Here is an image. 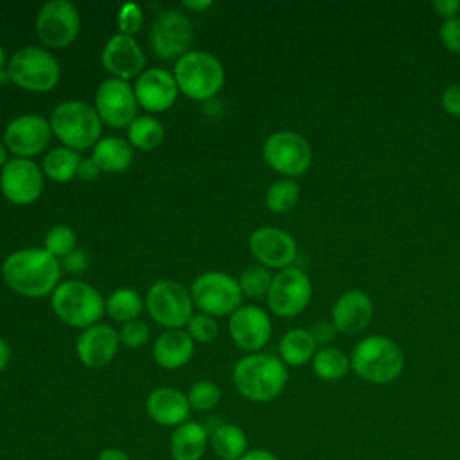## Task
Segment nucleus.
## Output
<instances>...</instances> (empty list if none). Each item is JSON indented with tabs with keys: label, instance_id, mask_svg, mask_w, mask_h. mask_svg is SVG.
Instances as JSON below:
<instances>
[{
	"label": "nucleus",
	"instance_id": "nucleus-20",
	"mask_svg": "<svg viewBox=\"0 0 460 460\" xmlns=\"http://www.w3.org/2000/svg\"><path fill=\"white\" fill-rule=\"evenodd\" d=\"M137 102L153 113L169 110L178 97V84L171 72L164 68H147L137 77L133 86Z\"/></svg>",
	"mask_w": 460,
	"mask_h": 460
},
{
	"label": "nucleus",
	"instance_id": "nucleus-14",
	"mask_svg": "<svg viewBox=\"0 0 460 460\" xmlns=\"http://www.w3.org/2000/svg\"><path fill=\"white\" fill-rule=\"evenodd\" d=\"M137 95L128 81L108 77L95 92V111L111 128H124L137 119Z\"/></svg>",
	"mask_w": 460,
	"mask_h": 460
},
{
	"label": "nucleus",
	"instance_id": "nucleus-34",
	"mask_svg": "<svg viewBox=\"0 0 460 460\" xmlns=\"http://www.w3.org/2000/svg\"><path fill=\"white\" fill-rule=\"evenodd\" d=\"M271 280H273V277L270 275L266 266L253 264V266L244 268V271L241 273V279H239V286H241L243 295L259 298L262 295H268Z\"/></svg>",
	"mask_w": 460,
	"mask_h": 460
},
{
	"label": "nucleus",
	"instance_id": "nucleus-32",
	"mask_svg": "<svg viewBox=\"0 0 460 460\" xmlns=\"http://www.w3.org/2000/svg\"><path fill=\"white\" fill-rule=\"evenodd\" d=\"M313 370L323 381H338L341 379L349 367L350 359L345 356L343 350L336 347H325L313 356Z\"/></svg>",
	"mask_w": 460,
	"mask_h": 460
},
{
	"label": "nucleus",
	"instance_id": "nucleus-36",
	"mask_svg": "<svg viewBox=\"0 0 460 460\" xmlns=\"http://www.w3.org/2000/svg\"><path fill=\"white\" fill-rule=\"evenodd\" d=\"M189 404L196 411H210L221 401V390L214 381H198L189 388Z\"/></svg>",
	"mask_w": 460,
	"mask_h": 460
},
{
	"label": "nucleus",
	"instance_id": "nucleus-51",
	"mask_svg": "<svg viewBox=\"0 0 460 460\" xmlns=\"http://www.w3.org/2000/svg\"><path fill=\"white\" fill-rule=\"evenodd\" d=\"M5 52H4V49H2V45H0V72H2V68L5 66Z\"/></svg>",
	"mask_w": 460,
	"mask_h": 460
},
{
	"label": "nucleus",
	"instance_id": "nucleus-3",
	"mask_svg": "<svg viewBox=\"0 0 460 460\" xmlns=\"http://www.w3.org/2000/svg\"><path fill=\"white\" fill-rule=\"evenodd\" d=\"M350 367L354 372L376 385L395 381L404 367V356L399 345L386 336H367L352 350Z\"/></svg>",
	"mask_w": 460,
	"mask_h": 460
},
{
	"label": "nucleus",
	"instance_id": "nucleus-26",
	"mask_svg": "<svg viewBox=\"0 0 460 460\" xmlns=\"http://www.w3.org/2000/svg\"><path fill=\"white\" fill-rule=\"evenodd\" d=\"M92 158L101 171L120 172L133 162V146L120 137H106L93 146Z\"/></svg>",
	"mask_w": 460,
	"mask_h": 460
},
{
	"label": "nucleus",
	"instance_id": "nucleus-25",
	"mask_svg": "<svg viewBox=\"0 0 460 460\" xmlns=\"http://www.w3.org/2000/svg\"><path fill=\"white\" fill-rule=\"evenodd\" d=\"M208 429L196 420H187L174 428L169 451L172 460H201L208 447Z\"/></svg>",
	"mask_w": 460,
	"mask_h": 460
},
{
	"label": "nucleus",
	"instance_id": "nucleus-27",
	"mask_svg": "<svg viewBox=\"0 0 460 460\" xmlns=\"http://www.w3.org/2000/svg\"><path fill=\"white\" fill-rule=\"evenodd\" d=\"M208 446L221 460H239L248 451L246 433L237 424H219L212 429Z\"/></svg>",
	"mask_w": 460,
	"mask_h": 460
},
{
	"label": "nucleus",
	"instance_id": "nucleus-45",
	"mask_svg": "<svg viewBox=\"0 0 460 460\" xmlns=\"http://www.w3.org/2000/svg\"><path fill=\"white\" fill-rule=\"evenodd\" d=\"M99 172H101V169H99V165L95 164V160L90 156V158H84V160H81V164H79V169H77V176L81 178V180H93V178H97L99 176Z\"/></svg>",
	"mask_w": 460,
	"mask_h": 460
},
{
	"label": "nucleus",
	"instance_id": "nucleus-12",
	"mask_svg": "<svg viewBox=\"0 0 460 460\" xmlns=\"http://www.w3.org/2000/svg\"><path fill=\"white\" fill-rule=\"evenodd\" d=\"M311 280L309 277L295 266L280 270L268 289V305L277 316L291 318L302 313L311 300Z\"/></svg>",
	"mask_w": 460,
	"mask_h": 460
},
{
	"label": "nucleus",
	"instance_id": "nucleus-2",
	"mask_svg": "<svg viewBox=\"0 0 460 460\" xmlns=\"http://www.w3.org/2000/svg\"><path fill=\"white\" fill-rule=\"evenodd\" d=\"M235 390L248 401L270 402L277 399L288 383V370L282 359L271 354H248L232 370Z\"/></svg>",
	"mask_w": 460,
	"mask_h": 460
},
{
	"label": "nucleus",
	"instance_id": "nucleus-42",
	"mask_svg": "<svg viewBox=\"0 0 460 460\" xmlns=\"http://www.w3.org/2000/svg\"><path fill=\"white\" fill-rule=\"evenodd\" d=\"M440 104L451 115L460 117V83H453L442 92Z\"/></svg>",
	"mask_w": 460,
	"mask_h": 460
},
{
	"label": "nucleus",
	"instance_id": "nucleus-9",
	"mask_svg": "<svg viewBox=\"0 0 460 460\" xmlns=\"http://www.w3.org/2000/svg\"><path fill=\"white\" fill-rule=\"evenodd\" d=\"M151 318L167 329H181L192 318V296L183 284L176 280L155 282L144 300Z\"/></svg>",
	"mask_w": 460,
	"mask_h": 460
},
{
	"label": "nucleus",
	"instance_id": "nucleus-49",
	"mask_svg": "<svg viewBox=\"0 0 460 460\" xmlns=\"http://www.w3.org/2000/svg\"><path fill=\"white\" fill-rule=\"evenodd\" d=\"M185 5H187L189 9H196V11H199V9L208 7V5H210V2H185Z\"/></svg>",
	"mask_w": 460,
	"mask_h": 460
},
{
	"label": "nucleus",
	"instance_id": "nucleus-38",
	"mask_svg": "<svg viewBox=\"0 0 460 460\" xmlns=\"http://www.w3.org/2000/svg\"><path fill=\"white\" fill-rule=\"evenodd\" d=\"M142 23H144V13H142L140 5L133 4V2L120 5L119 14H117V27H119L120 34L133 36L142 29Z\"/></svg>",
	"mask_w": 460,
	"mask_h": 460
},
{
	"label": "nucleus",
	"instance_id": "nucleus-31",
	"mask_svg": "<svg viewBox=\"0 0 460 460\" xmlns=\"http://www.w3.org/2000/svg\"><path fill=\"white\" fill-rule=\"evenodd\" d=\"M144 307V300L140 295L131 288H119L115 289L106 300L108 314L117 322H131L140 316Z\"/></svg>",
	"mask_w": 460,
	"mask_h": 460
},
{
	"label": "nucleus",
	"instance_id": "nucleus-30",
	"mask_svg": "<svg viewBox=\"0 0 460 460\" xmlns=\"http://www.w3.org/2000/svg\"><path fill=\"white\" fill-rule=\"evenodd\" d=\"M128 137H129V144L133 147L151 151V149H156L164 142L165 129L158 119H155L151 115H142V117H137L129 124Z\"/></svg>",
	"mask_w": 460,
	"mask_h": 460
},
{
	"label": "nucleus",
	"instance_id": "nucleus-46",
	"mask_svg": "<svg viewBox=\"0 0 460 460\" xmlns=\"http://www.w3.org/2000/svg\"><path fill=\"white\" fill-rule=\"evenodd\" d=\"M239 460H279L271 451L257 447V449H248Z\"/></svg>",
	"mask_w": 460,
	"mask_h": 460
},
{
	"label": "nucleus",
	"instance_id": "nucleus-41",
	"mask_svg": "<svg viewBox=\"0 0 460 460\" xmlns=\"http://www.w3.org/2000/svg\"><path fill=\"white\" fill-rule=\"evenodd\" d=\"M88 264H90V257L84 250H74L66 257H63V268L72 275L84 273L88 270Z\"/></svg>",
	"mask_w": 460,
	"mask_h": 460
},
{
	"label": "nucleus",
	"instance_id": "nucleus-35",
	"mask_svg": "<svg viewBox=\"0 0 460 460\" xmlns=\"http://www.w3.org/2000/svg\"><path fill=\"white\" fill-rule=\"evenodd\" d=\"M75 232L66 226V225H56L52 228L47 230L45 237H43V248L54 255L56 259L58 257H66L70 252L75 250Z\"/></svg>",
	"mask_w": 460,
	"mask_h": 460
},
{
	"label": "nucleus",
	"instance_id": "nucleus-8",
	"mask_svg": "<svg viewBox=\"0 0 460 460\" xmlns=\"http://www.w3.org/2000/svg\"><path fill=\"white\" fill-rule=\"evenodd\" d=\"M192 302L208 316L232 314L241 307L243 291L239 280L223 271H205L190 286Z\"/></svg>",
	"mask_w": 460,
	"mask_h": 460
},
{
	"label": "nucleus",
	"instance_id": "nucleus-4",
	"mask_svg": "<svg viewBox=\"0 0 460 460\" xmlns=\"http://www.w3.org/2000/svg\"><path fill=\"white\" fill-rule=\"evenodd\" d=\"M50 305L63 323L77 329L95 325L106 311V302L101 293L83 280H65L58 284L52 291Z\"/></svg>",
	"mask_w": 460,
	"mask_h": 460
},
{
	"label": "nucleus",
	"instance_id": "nucleus-6",
	"mask_svg": "<svg viewBox=\"0 0 460 460\" xmlns=\"http://www.w3.org/2000/svg\"><path fill=\"white\" fill-rule=\"evenodd\" d=\"M178 90L194 101L212 99L225 83L221 61L205 50H189L174 65Z\"/></svg>",
	"mask_w": 460,
	"mask_h": 460
},
{
	"label": "nucleus",
	"instance_id": "nucleus-47",
	"mask_svg": "<svg viewBox=\"0 0 460 460\" xmlns=\"http://www.w3.org/2000/svg\"><path fill=\"white\" fill-rule=\"evenodd\" d=\"M97 460H129V456L119 447H106L99 453Z\"/></svg>",
	"mask_w": 460,
	"mask_h": 460
},
{
	"label": "nucleus",
	"instance_id": "nucleus-28",
	"mask_svg": "<svg viewBox=\"0 0 460 460\" xmlns=\"http://www.w3.org/2000/svg\"><path fill=\"white\" fill-rule=\"evenodd\" d=\"M314 347H316V343L307 329H300V327L291 329L282 336V340L279 343L280 359L284 365L300 367V365L307 363L309 359H313Z\"/></svg>",
	"mask_w": 460,
	"mask_h": 460
},
{
	"label": "nucleus",
	"instance_id": "nucleus-48",
	"mask_svg": "<svg viewBox=\"0 0 460 460\" xmlns=\"http://www.w3.org/2000/svg\"><path fill=\"white\" fill-rule=\"evenodd\" d=\"M11 359V349L7 345V341L4 338H0V370H4L7 367Z\"/></svg>",
	"mask_w": 460,
	"mask_h": 460
},
{
	"label": "nucleus",
	"instance_id": "nucleus-15",
	"mask_svg": "<svg viewBox=\"0 0 460 460\" xmlns=\"http://www.w3.org/2000/svg\"><path fill=\"white\" fill-rule=\"evenodd\" d=\"M0 189L7 201L31 205L43 190V171L31 158H11L2 167Z\"/></svg>",
	"mask_w": 460,
	"mask_h": 460
},
{
	"label": "nucleus",
	"instance_id": "nucleus-13",
	"mask_svg": "<svg viewBox=\"0 0 460 460\" xmlns=\"http://www.w3.org/2000/svg\"><path fill=\"white\" fill-rule=\"evenodd\" d=\"M192 23L190 20L174 9L160 13L149 31L153 50L162 59H180L187 54L192 43Z\"/></svg>",
	"mask_w": 460,
	"mask_h": 460
},
{
	"label": "nucleus",
	"instance_id": "nucleus-24",
	"mask_svg": "<svg viewBox=\"0 0 460 460\" xmlns=\"http://www.w3.org/2000/svg\"><path fill=\"white\" fill-rule=\"evenodd\" d=\"M192 354H194V340L189 336L187 331H181V329L164 331L153 345L155 361L160 367L169 370L187 365Z\"/></svg>",
	"mask_w": 460,
	"mask_h": 460
},
{
	"label": "nucleus",
	"instance_id": "nucleus-17",
	"mask_svg": "<svg viewBox=\"0 0 460 460\" xmlns=\"http://www.w3.org/2000/svg\"><path fill=\"white\" fill-rule=\"evenodd\" d=\"M228 331L239 349L255 354L271 338V320L257 305H241L230 314Z\"/></svg>",
	"mask_w": 460,
	"mask_h": 460
},
{
	"label": "nucleus",
	"instance_id": "nucleus-50",
	"mask_svg": "<svg viewBox=\"0 0 460 460\" xmlns=\"http://www.w3.org/2000/svg\"><path fill=\"white\" fill-rule=\"evenodd\" d=\"M7 162V151H5V146L0 142V167H4Z\"/></svg>",
	"mask_w": 460,
	"mask_h": 460
},
{
	"label": "nucleus",
	"instance_id": "nucleus-21",
	"mask_svg": "<svg viewBox=\"0 0 460 460\" xmlns=\"http://www.w3.org/2000/svg\"><path fill=\"white\" fill-rule=\"evenodd\" d=\"M119 345V332L111 325L95 323L79 334L75 341V354L83 365L99 368L115 358Z\"/></svg>",
	"mask_w": 460,
	"mask_h": 460
},
{
	"label": "nucleus",
	"instance_id": "nucleus-10",
	"mask_svg": "<svg viewBox=\"0 0 460 460\" xmlns=\"http://www.w3.org/2000/svg\"><path fill=\"white\" fill-rule=\"evenodd\" d=\"M262 156L273 171L286 176H300L311 167L313 151L300 133L277 131L264 140Z\"/></svg>",
	"mask_w": 460,
	"mask_h": 460
},
{
	"label": "nucleus",
	"instance_id": "nucleus-44",
	"mask_svg": "<svg viewBox=\"0 0 460 460\" xmlns=\"http://www.w3.org/2000/svg\"><path fill=\"white\" fill-rule=\"evenodd\" d=\"M433 11L442 16V18H453L456 14V11L460 9V2L458 0H435L431 4Z\"/></svg>",
	"mask_w": 460,
	"mask_h": 460
},
{
	"label": "nucleus",
	"instance_id": "nucleus-39",
	"mask_svg": "<svg viewBox=\"0 0 460 460\" xmlns=\"http://www.w3.org/2000/svg\"><path fill=\"white\" fill-rule=\"evenodd\" d=\"M119 340L128 349L144 347L149 340V327L144 322H140L138 318L131 320V322H126L119 329Z\"/></svg>",
	"mask_w": 460,
	"mask_h": 460
},
{
	"label": "nucleus",
	"instance_id": "nucleus-1",
	"mask_svg": "<svg viewBox=\"0 0 460 460\" xmlns=\"http://www.w3.org/2000/svg\"><path fill=\"white\" fill-rule=\"evenodd\" d=\"M61 266L45 248L16 250L2 264L5 284L18 295L38 298L58 288Z\"/></svg>",
	"mask_w": 460,
	"mask_h": 460
},
{
	"label": "nucleus",
	"instance_id": "nucleus-37",
	"mask_svg": "<svg viewBox=\"0 0 460 460\" xmlns=\"http://www.w3.org/2000/svg\"><path fill=\"white\" fill-rule=\"evenodd\" d=\"M187 332L198 343H210L217 338L219 325H217L214 316H208L205 313H198V314H192V318L189 320Z\"/></svg>",
	"mask_w": 460,
	"mask_h": 460
},
{
	"label": "nucleus",
	"instance_id": "nucleus-7",
	"mask_svg": "<svg viewBox=\"0 0 460 460\" xmlns=\"http://www.w3.org/2000/svg\"><path fill=\"white\" fill-rule=\"evenodd\" d=\"M7 77L23 90L49 92L59 83V65L40 47H22L7 63Z\"/></svg>",
	"mask_w": 460,
	"mask_h": 460
},
{
	"label": "nucleus",
	"instance_id": "nucleus-23",
	"mask_svg": "<svg viewBox=\"0 0 460 460\" xmlns=\"http://www.w3.org/2000/svg\"><path fill=\"white\" fill-rule=\"evenodd\" d=\"M374 314L372 300L359 289L345 291L332 307V325L343 334H358L363 331Z\"/></svg>",
	"mask_w": 460,
	"mask_h": 460
},
{
	"label": "nucleus",
	"instance_id": "nucleus-43",
	"mask_svg": "<svg viewBox=\"0 0 460 460\" xmlns=\"http://www.w3.org/2000/svg\"><path fill=\"white\" fill-rule=\"evenodd\" d=\"M307 331L311 332L314 343H327V341H331V340L334 338V332H336L334 325L329 323V322H325V320L316 322V323H314L311 329H307Z\"/></svg>",
	"mask_w": 460,
	"mask_h": 460
},
{
	"label": "nucleus",
	"instance_id": "nucleus-33",
	"mask_svg": "<svg viewBox=\"0 0 460 460\" xmlns=\"http://www.w3.org/2000/svg\"><path fill=\"white\" fill-rule=\"evenodd\" d=\"M298 198H300V187L296 181L279 180L268 187L264 201L271 212L284 214L295 208V205L298 203Z\"/></svg>",
	"mask_w": 460,
	"mask_h": 460
},
{
	"label": "nucleus",
	"instance_id": "nucleus-11",
	"mask_svg": "<svg viewBox=\"0 0 460 460\" xmlns=\"http://www.w3.org/2000/svg\"><path fill=\"white\" fill-rule=\"evenodd\" d=\"M36 34L41 43L52 49L70 45L81 29L79 11L66 0H50L36 14Z\"/></svg>",
	"mask_w": 460,
	"mask_h": 460
},
{
	"label": "nucleus",
	"instance_id": "nucleus-40",
	"mask_svg": "<svg viewBox=\"0 0 460 460\" xmlns=\"http://www.w3.org/2000/svg\"><path fill=\"white\" fill-rule=\"evenodd\" d=\"M440 41L453 52H460V18H446L438 29Z\"/></svg>",
	"mask_w": 460,
	"mask_h": 460
},
{
	"label": "nucleus",
	"instance_id": "nucleus-5",
	"mask_svg": "<svg viewBox=\"0 0 460 460\" xmlns=\"http://www.w3.org/2000/svg\"><path fill=\"white\" fill-rule=\"evenodd\" d=\"M49 122L52 133L74 151L88 149L101 140L102 120L88 102L65 101L52 110Z\"/></svg>",
	"mask_w": 460,
	"mask_h": 460
},
{
	"label": "nucleus",
	"instance_id": "nucleus-16",
	"mask_svg": "<svg viewBox=\"0 0 460 460\" xmlns=\"http://www.w3.org/2000/svg\"><path fill=\"white\" fill-rule=\"evenodd\" d=\"M50 122L34 113L13 119L4 131L5 147L18 158H31L41 153L50 140Z\"/></svg>",
	"mask_w": 460,
	"mask_h": 460
},
{
	"label": "nucleus",
	"instance_id": "nucleus-29",
	"mask_svg": "<svg viewBox=\"0 0 460 460\" xmlns=\"http://www.w3.org/2000/svg\"><path fill=\"white\" fill-rule=\"evenodd\" d=\"M81 158L77 155V151L70 149V147H54L50 149L45 158H43V174L47 178H50L52 181H68L74 176H77V169H79Z\"/></svg>",
	"mask_w": 460,
	"mask_h": 460
},
{
	"label": "nucleus",
	"instance_id": "nucleus-22",
	"mask_svg": "<svg viewBox=\"0 0 460 460\" xmlns=\"http://www.w3.org/2000/svg\"><path fill=\"white\" fill-rule=\"evenodd\" d=\"M190 410L187 395L172 386L155 388L146 399V411L149 419L167 428H178L187 422Z\"/></svg>",
	"mask_w": 460,
	"mask_h": 460
},
{
	"label": "nucleus",
	"instance_id": "nucleus-18",
	"mask_svg": "<svg viewBox=\"0 0 460 460\" xmlns=\"http://www.w3.org/2000/svg\"><path fill=\"white\" fill-rule=\"evenodd\" d=\"M250 252L262 266L284 270L296 257V243L277 226H261L250 235Z\"/></svg>",
	"mask_w": 460,
	"mask_h": 460
},
{
	"label": "nucleus",
	"instance_id": "nucleus-19",
	"mask_svg": "<svg viewBox=\"0 0 460 460\" xmlns=\"http://www.w3.org/2000/svg\"><path fill=\"white\" fill-rule=\"evenodd\" d=\"M101 61L113 77L122 81L140 75L146 66V56L140 45L133 40V36L120 32L106 41L101 52Z\"/></svg>",
	"mask_w": 460,
	"mask_h": 460
}]
</instances>
